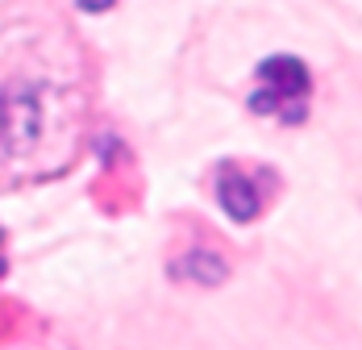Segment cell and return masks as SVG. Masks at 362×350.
Instances as JSON below:
<instances>
[{
    "instance_id": "obj_3",
    "label": "cell",
    "mask_w": 362,
    "mask_h": 350,
    "mask_svg": "<svg viewBox=\"0 0 362 350\" xmlns=\"http://www.w3.org/2000/svg\"><path fill=\"white\" fill-rule=\"evenodd\" d=\"M217 201L233 221H254L262 213V188H258V179L250 171L225 163L217 175Z\"/></svg>"
},
{
    "instance_id": "obj_5",
    "label": "cell",
    "mask_w": 362,
    "mask_h": 350,
    "mask_svg": "<svg viewBox=\"0 0 362 350\" xmlns=\"http://www.w3.org/2000/svg\"><path fill=\"white\" fill-rule=\"evenodd\" d=\"M0 276H4V234H0Z\"/></svg>"
},
{
    "instance_id": "obj_1",
    "label": "cell",
    "mask_w": 362,
    "mask_h": 350,
    "mask_svg": "<svg viewBox=\"0 0 362 350\" xmlns=\"http://www.w3.org/2000/svg\"><path fill=\"white\" fill-rule=\"evenodd\" d=\"M92 121L83 50L34 0H0V196L75 167Z\"/></svg>"
},
{
    "instance_id": "obj_4",
    "label": "cell",
    "mask_w": 362,
    "mask_h": 350,
    "mask_svg": "<svg viewBox=\"0 0 362 350\" xmlns=\"http://www.w3.org/2000/svg\"><path fill=\"white\" fill-rule=\"evenodd\" d=\"M79 4H83V9H88V13H100V9H109L112 0H79Z\"/></svg>"
},
{
    "instance_id": "obj_2",
    "label": "cell",
    "mask_w": 362,
    "mask_h": 350,
    "mask_svg": "<svg viewBox=\"0 0 362 350\" xmlns=\"http://www.w3.org/2000/svg\"><path fill=\"white\" fill-rule=\"evenodd\" d=\"M308 67L291 55H275L258 63V84L250 92V108L262 117H284V121H304L308 113Z\"/></svg>"
}]
</instances>
